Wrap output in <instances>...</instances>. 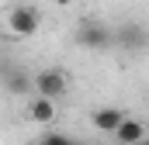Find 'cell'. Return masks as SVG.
Instances as JSON below:
<instances>
[{
    "mask_svg": "<svg viewBox=\"0 0 149 145\" xmlns=\"http://www.w3.org/2000/svg\"><path fill=\"white\" fill-rule=\"evenodd\" d=\"M80 45H87V48H108V45H111V31H108L104 24H83Z\"/></svg>",
    "mask_w": 149,
    "mask_h": 145,
    "instance_id": "cell-6",
    "label": "cell"
},
{
    "mask_svg": "<svg viewBox=\"0 0 149 145\" xmlns=\"http://www.w3.org/2000/svg\"><path fill=\"white\" fill-rule=\"evenodd\" d=\"M24 114H28V121L31 124H38V128H49L52 121H56V100H45V97H28V104H24Z\"/></svg>",
    "mask_w": 149,
    "mask_h": 145,
    "instance_id": "cell-3",
    "label": "cell"
},
{
    "mask_svg": "<svg viewBox=\"0 0 149 145\" xmlns=\"http://www.w3.org/2000/svg\"><path fill=\"white\" fill-rule=\"evenodd\" d=\"M118 41H121L125 48H142V45H146V28H142V24H125V28L118 31Z\"/></svg>",
    "mask_w": 149,
    "mask_h": 145,
    "instance_id": "cell-7",
    "label": "cell"
},
{
    "mask_svg": "<svg viewBox=\"0 0 149 145\" xmlns=\"http://www.w3.org/2000/svg\"><path fill=\"white\" fill-rule=\"evenodd\" d=\"M121 117H125V110H118V107H97L94 114H90V124H94L97 131H104V135H111L114 128L121 124Z\"/></svg>",
    "mask_w": 149,
    "mask_h": 145,
    "instance_id": "cell-5",
    "label": "cell"
},
{
    "mask_svg": "<svg viewBox=\"0 0 149 145\" xmlns=\"http://www.w3.org/2000/svg\"><path fill=\"white\" fill-rule=\"evenodd\" d=\"M38 145H76L73 138H66V135H59V131H49V135H42Z\"/></svg>",
    "mask_w": 149,
    "mask_h": 145,
    "instance_id": "cell-8",
    "label": "cell"
},
{
    "mask_svg": "<svg viewBox=\"0 0 149 145\" xmlns=\"http://www.w3.org/2000/svg\"><path fill=\"white\" fill-rule=\"evenodd\" d=\"M94 145H108V142H94Z\"/></svg>",
    "mask_w": 149,
    "mask_h": 145,
    "instance_id": "cell-11",
    "label": "cell"
},
{
    "mask_svg": "<svg viewBox=\"0 0 149 145\" xmlns=\"http://www.w3.org/2000/svg\"><path fill=\"white\" fill-rule=\"evenodd\" d=\"M0 21H3V31L10 38H31L38 35V28H42V14H38V7L31 3H14V7H7L3 14H0Z\"/></svg>",
    "mask_w": 149,
    "mask_h": 145,
    "instance_id": "cell-1",
    "label": "cell"
},
{
    "mask_svg": "<svg viewBox=\"0 0 149 145\" xmlns=\"http://www.w3.org/2000/svg\"><path fill=\"white\" fill-rule=\"evenodd\" d=\"M114 142L118 145H135V142H146V121H139V117H121V124L111 131Z\"/></svg>",
    "mask_w": 149,
    "mask_h": 145,
    "instance_id": "cell-4",
    "label": "cell"
},
{
    "mask_svg": "<svg viewBox=\"0 0 149 145\" xmlns=\"http://www.w3.org/2000/svg\"><path fill=\"white\" fill-rule=\"evenodd\" d=\"M31 90H35V97L59 100V97H66V90H70V76L63 69H38L35 76H31Z\"/></svg>",
    "mask_w": 149,
    "mask_h": 145,
    "instance_id": "cell-2",
    "label": "cell"
},
{
    "mask_svg": "<svg viewBox=\"0 0 149 145\" xmlns=\"http://www.w3.org/2000/svg\"><path fill=\"white\" fill-rule=\"evenodd\" d=\"M56 3H59V7H66V3H73V0H56Z\"/></svg>",
    "mask_w": 149,
    "mask_h": 145,
    "instance_id": "cell-10",
    "label": "cell"
},
{
    "mask_svg": "<svg viewBox=\"0 0 149 145\" xmlns=\"http://www.w3.org/2000/svg\"><path fill=\"white\" fill-rule=\"evenodd\" d=\"M135 145H149V142H135Z\"/></svg>",
    "mask_w": 149,
    "mask_h": 145,
    "instance_id": "cell-12",
    "label": "cell"
},
{
    "mask_svg": "<svg viewBox=\"0 0 149 145\" xmlns=\"http://www.w3.org/2000/svg\"><path fill=\"white\" fill-rule=\"evenodd\" d=\"M7 86H10V93H28V90H31V79H28V76H14Z\"/></svg>",
    "mask_w": 149,
    "mask_h": 145,
    "instance_id": "cell-9",
    "label": "cell"
}]
</instances>
